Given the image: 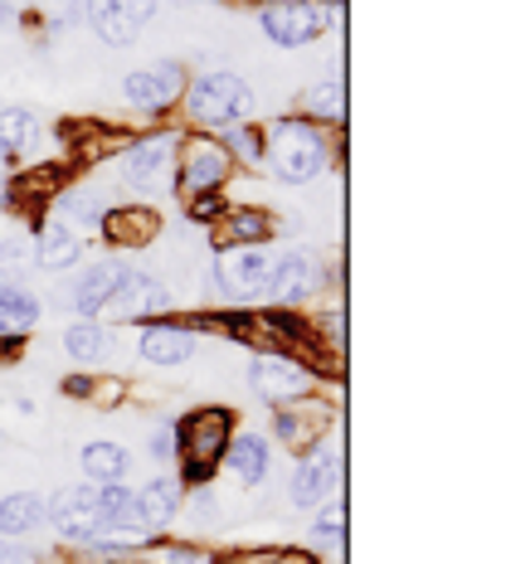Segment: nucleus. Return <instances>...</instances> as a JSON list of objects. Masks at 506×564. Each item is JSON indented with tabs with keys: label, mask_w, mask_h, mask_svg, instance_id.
I'll return each instance as SVG.
<instances>
[{
	"label": "nucleus",
	"mask_w": 506,
	"mask_h": 564,
	"mask_svg": "<svg viewBox=\"0 0 506 564\" xmlns=\"http://www.w3.org/2000/svg\"><path fill=\"white\" fill-rule=\"evenodd\" d=\"M308 108L322 117V122H341V112H346V93H341V84H316Z\"/></svg>",
	"instance_id": "c756f323"
},
{
	"label": "nucleus",
	"mask_w": 506,
	"mask_h": 564,
	"mask_svg": "<svg viewBox=\"0 0 506 564\" xmlns=\"http://www.w3.org/2000/svg\"><path fill=\"white\" fill-rule=\"evenodd\" d=\"M249 384L258 399H268V404H292V399L312 394V370L302 366L298 356H288V350H268V356H258L249 366Z\"/></svg>",
	"instance_id": "0eeeda50"
},
{
	"label": "nucleus",
	"mask_w": 506,
	"mask_h": 564,
	"mask_svg": "<svg viewBox=\"0 0 506 564\" xmlns=\"http://www.w3.org/2000/svg\"><path fill=\"white\" fill-rule=\"evenodd\" d=\"M278 253L263 249V243H249V249H225L215 263V282H225L234 297H254V292H268V278H273Z\"/></svg>",
	"instance_id": "9d476101"
},
{
	"label": "nucleus",
	"mask_w": 506,
	"mask_h": 564,
	"mask_svg": "<svg viewBox=\"0 0 506 564\" xmlns=\"http://www.w3.org/2000/svg\"><path fill=\"white\" fill-rule=\"evenodd\" d=\"M341 525H346V507H341V501H326V507L316 511V535H341Z\"/></svg>",
	"instance_id": "72a5a7b5"
},
{
	"label": "nucleus",
	"mask_w": 506,
	"mask_h": 564,
	"mask_svg": "<svg viewBox=\"0 0 506 564\" xmlns=\"http://www.w3.org/2000/svg\"><path fill=\"white\" fill-rule=\"evenodd\" d=\"M34 263V239H0V273H25Z\"/></svg>",
	"instance_id": "7c9ffc66"
},
{
	"label": "nucleus",
	"mask_w": 506,
	"mask_h": 564,
	"mask_svg": "<svg viewBox=\"0 0 506 564\" xmlns=\"http://www.w3.org/2000/svg\"><path fill=\"white\" fill-rule=\"evenodd\" d=\"M0 564H30L25 550H10V545H0Z\"/></svg>",
	"instance_id": "4c0bfd02"
},
{
	"label": "nucleus",
	"mask_w": 506,
	"mask_h": 564,
	"mask_svg": "<svg viewBox=\"0 0 506 564\" xmlns=\"http://www.w3.org/2000/svg\"><path fill=\"white\" fill-rule=\"evenodd\" d=\"M44 511H50L54 531L64 535V540H98V535H103L98 491H93V481H88V487H64V491H54V501H50Z\"/></svg>",
	"instance_id": "9b49d317"
},
{
	"label": "nucleus",
	"mask_w": 506,
	"mask_h": 564,
	"mask_svg": "<svg viewBox=\"0 0 506 564\" xmlns=\"http://www.w3.org/2000/svg\"><path fill=\"white\" fill-rule=\"evenodd\" d=\"M195 356V332L191 326H175V322H157L141 332V360L151 366H185Z\"/></svg>",
	"instance_id": "a211bd4d"
},
{
	"label": "nucleus",
	"mask_w": 506,
	"mask_h": 564,
	"mask_svg": "<svg viewBox=\"0 0 506 564\" xmlns=\"http://www.w3.org/2000/svg\"><path fill=\"white\" fill-rule=\"evenodd\" d=\"M175 147L181 137L175 132H157V137H137L122 156V175L137 195L147 199H161L175 191Z\"/></svg>",
	"instance_id": "39448f33"
},
{
	"label": "nucleus",
	"mask_w": 506,
	"mask_h": 564,
	"mask_svg": "<svg viewBox=\"0 0 506 564\" xmlns=\"http://www.w3.org/2000/svg\"><path fill=\"white\" fill-rule=\"evenodd\" d=\"M219 147H225L229 156H239L244 166H258V161H263V132H258V127H225Z\"/></svg>",
	"instance_id": "c85d7f7f"
},
{
	"label": "nucleus",
	"mask_w": 506,
	"mask_h": 564,
	"mask_svg": "<svg viewBox=\"0 0 506 564\" xmlns=\"http://www.w3.org/2000/svg\"><path fill=\"white\" fill-rule=\"evenodd\" d=\"M225 457H229V473L239 477L244 487H258V481L268 477V443L258 438V433H234Z\"/></svg>",
	"instance_id": "4be33fe9"
},
{
	"label": "nucleus",
	"mask_w": 506,
	"mask_h": 564,
	"mask_svg": "<svg viewBox=\"0 0 506 564\" xmlns=\"http://www.w3.org/2000/svg\"><path fill=\"white\" fill-rule=\"evenodd\" d=\"M185 507V481L181 477H157L137 491V521L141 525H166Z\"/></svg>",
	"instance_id": "aec40b11"
},
{
	"label": "nucleus",
	"mask_w": 506,
	"mask_h": 564,
	"mask_svg": "<svg viewBox=\"0 0 506 564\" xmlns=\"http://www.w3.org/2000/svg\"><path fill=\"white\" fill-rule=\"evenodd\" d=\"M44 521H50V511H44V501L34 491H15V497L0 501V535H10V540L34 535Z\"/></svg>",
	"instance_id": "5701e85b"
},
{
	"label": "nucleus",
	"mask_w": 506,
	"mask_h": 564,
	"mask_svg": "<svg viewBox=\"0 0 506 564\" xmlns=\"http://www.w3.org/2000/svg\"><path fill=\"white\" fill-rule=\"evenodd\" d=\"M332 0H263L258 6V25L278 50H302V44L322 40L332 30Z\"/></svg>",
	"instance_id": "20e7f679"
},
{
	"label": "nucleus",
	"mask_w": 506,
	"mask_h": 564,
	"mask_svg": "<svg viewBox=\"0 0 506 564\" xmlns=\"http://www.w3.org/2000/svg\"><path fill=\"white\" fill-rule=\"evenodd\" d=\"M58 25H78V20H88V0H58Z\"/></svg>",
	"instance_id": "f704fd0d"
},
{
	"label": "nucleus",
	"mask_w": 506,
	"mask_h": 564,
	"mask_svg": "<svg viewBox=\"0 0 506 564\" xmlns=\"http://www.w3.org/2000/svg\"><path fill=\"white\" fill-rule=\"evenodd\" d=\"M234 438V414L229 409H191L181 423H175V457H181V481H195V487H209L219 457H225Z\"/></svg>",
	"instance_id": "f257e3e1"
},
{
	"label": "nucleus",
	"mask_w": 506,
	"mask_h": 564,
	"mask_svg": "<svg viewBox=\"0 0 506 564\" xmlns=\"http://www.w3.org/2000/svg\"><path fill=\"white\" fill-rule=\"evenodd\" d=\"M88 25L98 30V40H108V44H132L141 34L132 20L112 6V0H88Z\"/></svg>",
	"instance_id": "cd10ccee"
},
{
	"label": "nucleus",
	"mask_w": 506,
	"mask_h": 564,
	"mask_svg": "<svg viewBox=\"0 0 506 564\" xmlns=\"http://www.w3.org/2000/svg\"><path fill=\"white\" fill-rule=\"evenodd\" d=\"M78 258H84V234L74 225H64L58 215L34 234V263L50 268V273H64V268H74Z\"/></svg>",
	"instance_id": "f3484780"
},
{
	"label": "nucleus",
	"mask_w": 506,
	"mask_h": 564,
	"mask_svg": "<svg viewBox=\"0 0 506 564\" xmlns=\"http://www.w3.org/2000/svg\"><path fill=\"white\" fill-rule=\"evenodd\" d=\"M326 288V268L316 263L312 253H282L273 263V278H268V292L282 302V307H298V302H308L312 292Z\"/></svg>",
	"instance_id": "ddd939ff"
},
{
	"label": "nucleus",
	"mask_w": 506,
	"mask_h": 564,
	"mask_svg": "<svg viewBox=\"0 0 506 564\" xmlns=\"http://www.w3.org/2000/svg\"><path fill=\"white\" fill-rule=\"evenodd\" d=\"M88 390H93L88 375H74V380H64V394H74V399H88Z\"/></svg>",
	"instance_id": "e433bc0d"
},
{
	"label": "nucleus",
	"mask_w": 506,
	"mask_h": 564,
	"mask_svg": "<svg viewBox=\"0 0 506 564\" xmlns=\"http://www.w3.org/2000/svg\"><path fill=\"white\" fill-rule=\"evenodd\" d=\"M263 156H268V166H273L278 181L308 185L326 171V137H322V127L288 117V122H278L273 132H268Z\"/></svg>",
	"instance_id": "f03ea898"
},
{
	"label": "nucleus",
	"mask_w": 506,
	"mask_h": 564,
	"mask_svg": "<svg viewBox=\"0 0 506 564\" xmlns=\"http://www.w3.org/2000/svg\"><path fill=\"white\" fill-rule=\"evenodd\" d=\"M40 326V297L20 282H0V340H15Z\"/></svg>",
	"instance_id": "412c9836"
},
{
	"label": "nucleus",
	"mask_w": 506,
	"mask_h": 564,
	"mask_svg": "<svg viewBox=\"0 0 506 564\" xmlns=\"http://www.w3.org/2000/svg\"><path fill=\"white\" fill-rule=\"evenodd\" d=\"M326 429H332V404H326V399L302 394V399H292V404L278 409V438L288 443V453L322 448Z\"/></svg>",
	"instance_id": "6e6552de"
},
{
	"label": "nucleus",
	"mask_w": 506,
	"mask_h": 564,
	"mask_svg": "<svg viewBox=\"0 0 506 564\" xmlns=\"http://www.w3.org/2000/svg\"><path fill=\"white\" fill-rule=\"evenodd\" d=\"M273 215L258 205H229L225 215L215 219V239H219V253L225 249H249V243H268L273 239Z\"/></svg>",
	"instance_id": "dca6fc26"
},
{
	"label": "nucleus",
	"mask_w": 506,
	"mask_h": 564,
	"mask_svg": "<svg viewBox=\"0 0 506 564\" xmlns=\"http://www.w3.org/2000/svg\"><path fill=\"white\" fill-rule=\"evenodd\" d=\"M185 108H191L195 127H234L254 112V88L244 84L229 68H215V74H200L195 84H185Z\"/></svg>",
	"instance_id": "7ed1b4c3"
},
{
	"label": "nucleus",
	"mask_w": 506,
	"mask_h": 564,
	"mask_svg": "<svg viewBox=\"0 0 506 564\" xmlns=\"http://www.w3.org/2000/svg\"><path fill=\"white\" fill-rule=\"evenodd\" d=\"M171 564H209V560H200L195 550H171Z\"/></svg>",
	"instance_id": "58836bf2"
},
{
	"label": "nucleus",
	"mask_w": 506,
	"mask_h": 564,
	"mask_svg": "<svg viewBox=\"0 0 506 564\" xmlns=\"http://www.w3.org/2000/svg\"><path fill=\"white\" fill-rule=\"evenodd\" d=\"M34 141H40V117L30 108H6L0 112V156L20 161L34 151Z\"/></svg>",
	"instance_id": "b1692460"
},
{
	"label": "nucleus",
	"mask_w": 506,
	"mask_h": 564,
	"mask_svg": "<svg viewBox=\"0 0 506 564\" xmlns=\"http://www.w3.org/2000/svg\"><path fill=\"white\" fill-rule=\"evenodd\" d=\"M166 307H171V292L161 288L151 273H132V268H127L122 288L112 292V302L103 307V316H112V322H147V316H157ZM103 316H98V322H103Z\"/></svg>",
	"instance_id": "f8f14e48"
},
{
	"label": "nucleus",
	"mask_w": 506,
	"mask_h": 564,
	"mask_svg": "<svg viewBox=\"0 0 506 564\" xmlns=\"http://www.w3.org/2000/svg\"><path fill=\"white\" fill-rule=\"evenodd\" d=\"M93 491H98L103 531H132L137 525V491H127L122 481H108V487H93Z\"/></svg>",
	"instance_id": "393cba45"
},
{
	"label": "nucleus",
	"mask_w": 506,
	"mask_h": 564,
	"mask_svg": "<svg viewBox=\"0 0 506 564\" xmlns=\"http://www.w3.org/2000/svg\"><path fill=\"white\" fill-rule=\"evenodd\" d=\"M122 394H127V380H108V375H103V380H93V390H88V399H93L98 409L122 404Z\"/></svg>",
	"instance_id": "473e14b6"
},
{
	"label": "nucleus",
	"mask_w": 506,
	"mask_h": 564,
	"mask_svg": "<svg viewBox=\"0 0 506 564\" xmlns=\"http://www.w3.org/2000/svg\"><path fill=\"white\" fill-rule=\"evenodd\" d=\"M98 229L112 249H147L161 234V215L151 205H117V209H103Z\"/></svg>",
	"instance_id": "4468645a"
},
{
	"label": "nucleus",
	"mask_w": 506,
	"mask_h": 564,
	"mask_svg": "<svg viewBox=\"0 0 506 564\" xmlns=\"http://www.w3.org/2000/svg\"><path fill=\"white\" fill-rule=\"evenodd\" d=\"M64 350L74 360H103L112 350V326L108 322H93V316H88V322H74L64 332Z\"/></svg>",
	"instance_id": "a878e982"
},
{
	"label": "nucleus",
	"mask_w": 506,
	"mask_h": 564,
	"mask_svg": "<svg viewBox=\"0 0 506 564\" xmlns=\"http://www.w3.org/2000/svg\"><path fill=\"white\" fill-rule=\"evenodd\" d=\"M151 453L166 457V463H171V457H175V423H166V429L151 433Z\"/></svg>",
	"instance_id": "c9c22d12"
},
{
	"label": "nucleus",
	"mask_w": 506,
	"mask_h": 564,
	"mask_svg": "<svg viewBox=\"0 0 506 564\" xmlns=\"http://www.w3.org/2000/svg\"><path fill=\"white\" fill-rule=\"evenodd\" d=\"M132 457L117 443H88L84 448V477H93V487H108V481H122Z\"/></svg>",
	"instance_id": "bb28decb"
},
{
	"label": "nucleus",
	"mask_w": 506,
	"mask_h": 564,
	"mask_svg": "<svg viewBox=\"0 0 506 564\" xmlns=\"http://www.w3.org/2000/svg\"><path fill=\"white\" fill-rule=\"evenodd\" d=\"M225 195L219 191H205V195H191V219H200V225H215L219 215H225Z\"/></svg>",
	"instance_id": "2f4dec72"
},
{
	"label": "nucleus",
	"mask_w": 506,
	"mask_h": 564,
	"mask_svg": "<svg viewBox=\"0 0 506 564\" xmlns=\"http://www.w3.org/2000/svg\"><path fill=\"white\" fill-rule=\"evenodd\" d=\"M278 564H316V560H308V555H292V560H278Z\"/></svg>",
	"instance_id": "ea45409f"
},
{
	"label": "nucleus",
	"mask_w": 506,
	"mask_h": 564,
	"mask_svg": "<svg viewBox=\"0 0 506 564\" xmlns=\"http://www.w3.org/2000/svg\"><path fill=\"white\" fill-rule=\"evenodd\" d=\"M336 477H341V463H336V457L326 453V448H312V453L298 463V473H292V487H288L292 507H322V501L332 497Z\"/></svg>",
	"instance_id": "2eb2a0df"
},
{
	"label": "nucleus",
	"mask_w": 506,
	"mask_h": 564,
	"mask_svg": "<svg viewBox=\"0 0 506 564\" xmlns=\"http://www.w3.org/2000/svg\"><path fill=\"white\" fill-rule=\"evenodd\" d=\"M122 278H127V263H112V258H108V263H93L84 273V282L74 288V307L98 322L103 307L112 302V292L122 288Z\"/></svg>",
	"instance_id": "6ab92c4d"
},
{
	"label": "nucleus",
	"mask_w": 506,
	"mask_h": 564,
	"mask_svg": "<svg viewBox=\"0 0 506 564\" xmlns=\"http://www.w3.org/2000/svg\"><path fill=\"white\" fill-rule=\"evenodd\" d=\"M175 181L185 185L191 195H205V191H225L229 185V175H234V156L225 147H219V137H209V132H195V137H185L181 147H175Z\"/></svg>",
	"instance_id": "423d86ee"
},
{
	"label": "nucleus",
	"mask_w": 506,
	"mask_h": 564,
	"mask_svg": "<svg viewBox=\"0 0 506 564\" xmlns=\"http://www.w3.org/2000/svg\"><path fill=\"white\" fill-rule=\"evenodd\" d=\"M122 93L137 112H166L175 98L185 93V68L181 64H151V68H132L122 78Z\"/></svg>",
	"instance_id": "1a4fd4ad"
}]
</instances>
